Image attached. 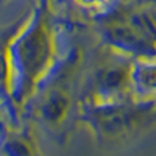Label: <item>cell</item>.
I'll return each instance as SVG.
<instances>
[{"instance_id": "obj_1", "label": "cell", "mask_w": 156, "mask_h": 156, "mask_svg": "<svg viewBox=\"0 0 156 156\" xmlns=\"http://www.w3.org/2000/svg\"><path fill=\"white\" fill-rule=\"evenodd\" d=\"M87 2H95V0H87Z\"/></svg>"}]
</instances>
